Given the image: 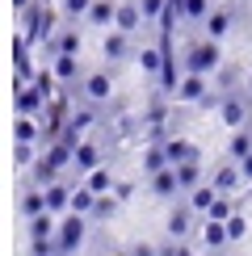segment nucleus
Here are the masks:
<instances>
[{"mask_svg": "<svg viewBox=\"0 0 252 256\" xmlns=\"http://www.w3.org/2000/svg\"><path fill=\"white\" fill-rule=\"evenodd\" d=\"M13 160H17L21 168H26V164H34V143H17V152H13Z\"/></svg>", "mask_w": 252, "mask_h": 256, "instance_id": "7c9ffc66", "label": "nucleus"}, {"mask_svg": "<svg viewBox=\"0 0 252 256\" xmlns=\"http://www.w3.org/2000/svg\"><path fill=\"white\" fill-rule=\"evenodd\" d=\"M202 240H206V248H223V244L231 240V236H227V222H218V218H206V227H202Z\"/></svg>", "mask_w": 252, "mask_h": 256, "instance_id": "9d476101", "label": "nucleus"}, {"mask_svg": "<svg viewBox=\"0 0 252 256\" xmlns=\"http://www.w3.org/2000/svg\"><path fill=\"white\" fill-rule=\"evenodd\" d=\"M164 156H168V164H185V160H202V156H198V147L194 143H185V138H168V143H164Z\"/></svg>", "mask_w": 252, "mask_h": 256, "instance_id": "7ed1b4c3", "label": "nucleus"}, {"mask_svg": "<svg viewBox=\"0 0 252 256\" xmlns=\"http://www.w3.org/2000/svg\"><path fill=\"white\" fill-rule=\"evenodd\" d=\"M176 256H194V252H189V248H176Z\"/></svg>", "mask_w": 252, "mask_h": 256, "instance_id": "c9c22d12", "label": "nucleus"}, {"mask_svg": "<svg viewBox=\"0 0 252 256\" xmlns=\"http://www.w3.org/2000/svg\"><path fill=\"white\" fill-rule=\"evenodd\" d=\"M50 34V13L46 8H34V13H30V30H26V38L34 42V38H46Z\"/></svg>", "mask_w": 252, "mask_h": 256, "instance_id": "f8f14e48", "label": "nucleus"}, {"mask_svg": "<svg viewBox=\"0 0 252 256\" xmlns=\"http://www.w3.org/2000/svg\"><path fill=\"white\" fill-rule=\"evenodd\" d=\"M185 13L189 17H202L206 13V0H185Z\"/></svg>", "mask_w": 252, "mask_h": 256, "instance_id": "72a5a7b5", "label": "nucleus"}, {"mask_svg": "<svg viewBox=\"0 0 252 256\" xmlns=\"http://www.w3.org/2000/svg\"><path fill=\"white\" fill-rule=\"evenodd\" d=\"M248 156H252V134H248V130H240L236 138H231V160H240V164H244Z\"/></svg>", "mask_w": 252, "mask_h": 256, "instance_id": "aec40b11", "label": "nucleus"}, {"mask_svg": "<svg viewBox=\"0 0 252 256\" xmlns=\"http://www.w3.org/2000/svg\"><path fill=\"white\" fill-rule=\"evenodd\" d=\"M194 206H181V210H172V214H168V236L172 240H185L189 236V227H194Z\"/></svg>", "mask_w": 252, "mask_h": 256, "instance_id": "39448f33", "label": "nucleus"}, {"mask_svg": "<svg viewBox=\"0 0 252 256\" xmlns=\"http://www.w3.org/2000/svg\"><path fill=\"white\" fill-rule=\"evenodd\" d=\"M122 55H126V34L118 30V34L105 38V59H122Z\"/></svg>", "mask_w": 252, "mask_h": 256, "instance_id": "5701e85b", "label": "nucleus"}, {"mask_svg": "<svg viewBox=\"0 0 252 256\" xmlns=\"http://www.w3.org/2000/svg\"><path fill=\"white\" fill-rule=\"evenodd\" d=\"M139 21H143V8H134V4L118 8V30H122V34H130V30H139Z\"/></svg>", "mask_w": 252, "mask_h": 256, "instance_id": "6ab92c4d", "label": "nucleus"}, {"mask_svg": "<svg viewBox=\"0 0 252 256\" xmlns=\"http://www.w3.org/2000/svg\"><path fill=\"white\" fill-rule=\"evenodd\" d=\"M152 189H156V198H172L176 189H181V176H176V168H164V172H156V176H152Z\"/></svg>", "mask_w": 252, "mask_h": 256, "instance_id": "423d86ee", "label": "nucleus"}, {"mask_svg": "<svg viewBox=\"0 0 252 256\" xmlns=\"http://www.w3.org/2000/svg\"><path fill=\"white\" fill-rule=\"evenodd\" d=\"M21 210H26L30 218H38V214H46V189H42V194H38V189H30V194L21 198Z\"/></svg>", "mask_w": 252, "mask_h": 256, "instance_id": "2eb2a0df", "label": "nucleus"}, {"mask_svg": "<svg viewBox=\"0 0 252 256\" xmlns=\"http://www.w3.org/2000/svg\"><path fill=\"white\" fill-rule=\"evenodd\" d=\"M236 185H240V168L236 164H227V168H218V172H214V189H218V194H231Z\"/></svg>", "mask_w": 252, "mask_h": 256, "instance_id": "f3484780", "label": "nucleus"}, {"mask_svg": "<svg viewBox=\"0 0 252 256\" xmlns=\"http://www.w3.org/2000/svg\"><path fill=\"white\" fill-rule=\"evenodd\" d=\"M88 189L92 194H105V189H110V172H105V168H92L88 172Z\"/></svg>", "mask_w": 252, "mask_h": 256, "instance_id": "cd10ccee", "label": "nucleus"}, {"mask_svg": "<svg viewBox=\"0 0 252 256\" xmlns=\"http://www.w3.org/2000/svg\"><path fill=\"white\" fill-rule=\"evenodd\" d=\"M110 256H130V252H110Z\"/></svg>", "mask_w": 252, "mask_h": 256, "instance_id": "e433bc0d", "label": "nucleus"}, {"mask_svg": "<svg viewBox=\"0 0 252 256\" xmlns=\"http://www.w3.org/2000/svg\"><path fill=\"white\" fill-rule=\"evenodd\" d=\"M214 198H218V189H214V185H198V189H194V198H189V206H194L198 214H206V210L214 206Z\"/></svg>", "mask_w": 252, "mask_h": 256, "instance_id": "ddd939ff", "label": "nucleus"}, {"mask_svg": "<svg viewBox=\"0 0 252 256\" xmlns=\"http://www.w3.org/2000/svg\"><path fill=\"white\" fill-rule=\"evenodd\" d=\"M185 68L194 72V76H206V72H214V68H218V46H214V42H198V46H189Z\"/></svg>", "mask_w": 252, "mask_h": 256, "instance_id": "f03ea898", "label": "nucleus"}, {"mask_svg": "<svg viewBox=\"0 0 252 256\" xmlns=\"http://www.w3.org/2000/svg\"><path fill=\"white\" fill-rule=\"evenodd\" d=\"M55 50H59V55H76V50H80V34H76V30H68V34L55 42Z\"/></svg>", "mask_w": 252, "mask_h": 256, "instance_id": "393cba45", "label": "nucleus"}, {"mask_svg": "<svg viewBox=\"0 0 252 256\" xmlns=\"http://www.w3.org/2000/svg\"><path fill=\"white\" fill-rule=\"evenodd\" d=\"M13 138H17V143H34V138H38V122H30L26 114H21L17 126H13Z\"/></svg>", "mask_w": 252, "mask_h": 256, "instance_id": "412c9836", "label": "nucleus"}, {"mask_svg": "<svg viewBox=\"0 0 252 256\" xmlns=\"http://www.w3.org/2000/svg\"><path fill=\"white\" fill-rule=\"evenodd\" d=\"M97 198H101V194H92L88 185H84V189H72V210H76V214H92V210H97Z\"/></svg>", "mask_w": 252, "mask_h": 256, "instance_id": "9b49d317", "label": "nucleus"}, {"mask_svg": "<svg viewBox=\"0 0 252 256\" xmlns=\"http://www.w3.org/2000/svg\"><path fill=\"white\" fill-rule=\"evenodd\" d=\"M92 168H101L97 143H80V147H76V172H92Z\"/></svg>", "mask_w": 252, "mask_h": 256, "instance_id": "6e6552de", "label": "nucleus"}, {"mask_svg": "<svg viewBox=\"0 0 252 256\" xmlns=\"http://www.w3.org/2000/svg\"><path fill=\"white\" fill-rule=\"evenodd\" d=\"M84 92H88V101H105V97H110V76H105V72L88 76V80H84Z\"/></svg>", "mask_w": 252, "mask_h": 256, "instance_id": "4468645a", "label": "nucleus"}, {"mask_svg": "<svg viewBox=\"0 0 252 256\" xmlns=\"http://www.w3.org/2000/svg\"><path fill=\"white\" fill-rule=\"evenodd\" d=\"M206 218H218V222H227V218H231V202H227L223 194H218V198H214V206L206 210Z\"/></svg>", "mask_w": 252, "mask_h": 256, "instance_id": "bb28decb", "label": "nucleus"}, {"mask_svg": "<svg viewBox=\"0 0 252 256\" xmlns=\"http://www.w3.org/2000/svg\"><path fill=\"white\" fill-rule=\"evenodd\" d=\"M88 21H92V26H105V21H118V8H114L110 0H97V4L88 8Z\"/></svg>", "mask_w": 252, "mask_h": 256, "instance_id": "a211bd4d", "label": "nucleus"}, {"mask_svg": "<svg viewBox=\"0 0 252 256\" xmlns=\"http://www.w3.org/2000/svg\"><path fill=\"white\" fill-rule=\"evenodd\" d=\"M55 236H59V227H55V218H50V210L38 214V218H30V240H55Z\"/></svg>", "mask_w": 252, "mask_h": 256, "instance_id": "1a4fd4ad", "label": "nucleus"}, {"mask_svg": "<svg viewBox=\"0 0 252 256\" xmlns=\"http://www.w3.org/2000/svg\"><path fill=\"white\" fill-rule=\"evenodd\" d=\"M244 231H248L244 214H231V218H227V236H231V240H240V236H244Z\"/></svg>", "mask_w": 252, "mask_h": 256, "instance_id": "c756f323", "label": "nucleus"}, {"mask_svg": "<svg viewBox=\"0 0 252 256\" xmlns=\"http://www.w3.org/2000/svg\"><path fill=\"white\" fill-rule=\"evenodd\" d=\"M84 236H88V218L76 214V210H68V218L59 222V236H55V240H59V252L72 256V252L84 244Z\"/></svg>", "mask_w": 252, "mask_h": 256, "instance_id": "f257e3e1", "label": "nucleus"}, {"mask_svg": "<svg viewBox=\"0 0 252 256\" xmlns=\"http://www.w3.org/2000/svg\"><path fill=\"white\" fill-rule=\"evenodd\" d=\"M63 8H68V13L76 17V13H88V8H92V0H63Z\"/></svg>", "mask_w": 252, "mask_h": 256, "instance_id": "473e14b6", "label": "nucleus"}, {"mask_svg": "<svg viewBox=\"0 0 252 256\" xmlns=\"http://www.w3.org/2000/svg\"><path fill=\"white\" fill-rule=\"evenodd\" d=\"M223 122H227V126H240V122H244V101H240V97H227V101H223Z\"/></svg>", "mask_w": 252, "mask_h": 256, "instance_id": "4be33fe9", "label": "nucleus"}, {"mask_svg": "<svg viewBox=\"0 0 252 256\" xmlns=\"http://www.w3.org/2000/svg\"><path fill=\"white\" fill-rule=\"evenodd\" d=\"M227 26H231V17H227V13H214V17H206V30H210V38H223V34H227Z\"/></svg>", "mask_w": 252, "mask_h": 256, "instance_id": "a878e982", "label": "nucleus"}, {"mask_svg": "<svg viewBox=\"0 0 252 256\" xmlns=\"http://www.w3.org/2000/svg\"><path fill=\"white\" fill-rule=\"evenodd\" d=\"M46 210L50 214H59V210H72V189L68 185H46Z\"/></svg>", "mask_w": 252, "mask_h": 256, "instance_id": "0eeeda50", "label": "nucleus"}, {"mask_svg": "<svg viewBox=\"0 0 252 256\" xmlns=\"http://www.w3.org/2000/svg\"><path fill=\"white\" fill-rule=\"evenodd\" d=\"M55 80H76V59H72V55H59L55 59Z\"/></svg>", "mask_w": 252, "mask_h": 256, "instance_id": "b1692460", "label": "nucleus"}, {"mask_svg": "<svg viewBox=\"0 0 252 256\" xmlns=\"http://www.w3.org/2000/svg\"><path fill=\"white\" fill-rule=\"evenodd\" d=\"M176 176H181V189H198L202 164H198V160H185V164H176Z\"/></svg>", "mask_w": 252, "mask_h": 256, "instance_id": "dca6fc26", "label": "nucleus"}, {"mask_svg": "<svg viewBox=\"0 0 252 256\" xmlns=\"http://www.w3.org/2000/svg\"><path fill=\"white\" fill-rule=\"evenodd\" d=\"M176 101H206V76H189L176 84Z\"/></svg>", "mask_w": 252, "mask_h": 256, "instance_id": "20e7f679", "label": "nucleus"}, {"mask_svg": "<svg viewBox=\"0 0 252 256\" xmlns=\"http://www.w3.org/2000/svg\"><path fill=\"white\" fill-rule=\"evenodd\" d=\"M130 256H160V248H152V244H134Z\"/></svg>", "mask_w": 252, "mask_h": 256, "instance_id": "f704fd0d", "label": "nucleus"}, {"mask_svg": "<svg viewBox=\"0 0 252 256\" xmlns=\"http://www.w3.org/2000/svg\"><path fill=\"white\" fill-rule=\"evenodd\" d=\"M114 210H118V198H105V194H101V198H97V210H92V218H110Z\"/></svg>", "mask_w": 252, "mask_h": 256, "instance_id": "c85d7f7f", "label": "nucleus"}, {"mask_svg": "<svg viewBox=\"0 0 252 256\" xmlns=\"http://www.w3.org/2000/svg\"><path fill=\"white\" fill-rule=\"evenodd\" d=\"M139 8H143V17H160L164 8H168V0H143Z\"/></svg>", "mask_w": 252, "mask_h": 256, "instance_id": "2f4dec72", "label": "nucleus"}]
</instances>
